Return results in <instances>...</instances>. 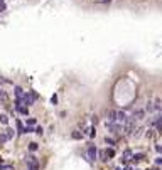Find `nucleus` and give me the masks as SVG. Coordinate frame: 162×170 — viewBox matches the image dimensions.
<instances>
[{
    "label": "nucleus",
    "mask_w": 162,
    "mask_h": 170,
    "mask_svg": "<svg viewBox=\"0 0 162 170\" xmlns=\"http://www.w3.org/2000/svg\"><path fill=\"white\" fill-rule=\"evenodd\" d=\"M95 158H96V148L91 145V147L88 148V160H89V162H93Z\"/></svg>",
    "instance_id": "obj_1"
},
{
    "label": "nucleus",
    "mask_w": 162,
    "mask_h": 170,
    "mask_svg": "<svg viewBox=\"0 0 162 170\" xmlns=\"http://www.w3.org/2000/svg\"><path fill=\"white\" fill-rule=\"evenodd\" d=\"M128 118H127V115H125V111H117V121H120V123H125Z\"/></svg>",
    "instance_id": "obj_2"
},
{
    "label": "nucleus",
    "mask_w": 162,
    "mask_h": 170,
    "mask_svg": "<svg viewBox=\"0 0 162 170\" xmlns=\"http://www.w3.org/2000/svg\"><path fill=\"white\" fill-rule=\"evenodd\" d=\"M14 93H15L17 99H22V96L26 95V93H24V89L20 88V86H15V88H14Z\"/></svg>",
    "instance_id": "obj_3"
},
{
    "label": "nucleus",
    "mask_w": 162,
    "mask_h": 170,
    "mask_svg": "<svg viewBox=\"0 0 162 170\" xmlns=\"http://www.w3.org/2000/svg\"><path fill=\"white\" fill-rule=\"evenodd\" d=\"M143 115H145V111H143V110H137L134 113V120H142Z\"/></svg>",
    "instance_id": "obj_4"
},
{
    "label": "nucleus",
    "mask_w": 162,
    "mask_h": 170,
    "mask_svg": "<svg viewBox=\"0 0 162 170\" xmlns=\"http://www.w3.org/2000/svg\"><path fill=\"white\" fill-rule=\"evenodd\" d=\"M0 123H2V125H7V123H9V116H7L5 113H0Z\"/></svg>",
    "instance_id": "obj_5"
},
{
    "label": "nucleus",
    "mask_w": 162,
    "mask_h": 170,
    "mask_svg": "<svg viewBox=\"0 0 162 170\" xmlns=\"http://www.w3.org/2000/svg\"><path fill=\"white\" fill-rule=\"evenodd\" d=\"M108 120H110V121H117V111H108Z\"/></svg>",
    "instance_id": "obj_6"
},
{
    "label": "nucleus",
    "mask_w": 162,
    "mask_h": 170,
    "mask_svg": "<svg viewBox=\"0 0 162 170\" xmlns=\"http://www.w3.org/2000/svg\"><path fill=\"white\" fill-rule=\"evenodd\" d=\"M71 136H73L74 140H81V138H83V133H80V132H73V135H71Z\"/></svg>",
    "instance_id": "obj_7"
},
{
    "label": "nucleus",
    "mask_w": 162,
    "mask_h": 170,
    "mask_svg": "<svg viewBox=\"0 0 162 170\" xmlns=\"http://www.w3.org/2000/svg\"><path fill=\"white\" fill-rule=\"evenodd\" d=\"M154 110H157V111L162 110V101L160 99H156V106H154Z\"/></svg>",
    "instance_id": "obj_8"
},
{
    "label": "nucleus",
    "mask_w": 162,
    "mask_h": 170,
    "mask_svg": "<svg viewBox=\"0 0 162 170\" xmlns=\"http://www.w3.org/2000/svg\"><path fill=\"white\" fill-rule=\"evenodd\" d=\"M5 135H7V138L10 140V138L14 136V130H12V128H7V130H5Z\"/></svg>",
    "instance_id": "obj_9"
},
{
    "label": "nucleus",
    "mask_w": 162,
    "mask_h": 170,
    "mask_svg": "<svg viewBox=\"0 0 162 170\" xmlns=\"http://www.w3.org/2000/svg\"><path fill=\"white\" fill-rule=\"evenodd\" d=\"M29 150H31V152H35V150H37V143H34V142L29 143Z\"/></svg>",
    "instance_id": "obj_10"
},
{
    "label": "nucleus",
    "mask_w": 162,
    "mask_h": 170,
    "mask_svg": "<svg viewBox=\"0 0 162 170\" xmlns=\"http://www.w3.org/2000/svg\"><path fill=\"white\" fill-rule=\"evenodd\" d=\"M27 125L29 126H34L35 125V118H27Z\"/></svg>",
    "instance_id": "obj_11"
},
{
    "label": "nucleus",
    "mask_w": 162,
    "mask_h": 170,
    "mask_svg": "<svg viewBox=\"0 0 162 170\" xmlns=\"http://www.w3.org/2000/svg\"><path fill=\"white\" fill-rule=\"evenodd\" d=\"M7 9V5H5V2L3 0H0V12H3V10Z\"/></svg>",
    "instance_id": "obj_12"
},
{
    "label": "nucleus",
    "mask_w": 162,
    "mask_h": 170,
    "mask_svg": "<svg viewBox=\"0 0 162 170\" xmlns=\"http://www.w3.org/2000/svg\"><path fill=\"white\" fill-rule=\"evenodd\" d=\"M17 128H19L20 133H24V126H22V123H20V121H17Z\"/></svg>",
    "instance_id": "obj_13"
},
{
    "label": "nucleus",
    "mask_w": 162,
    "mask_h": 170,
    "mask_svg": "<svg viewBox=\"0 0 162 170\" xmlns=\"http://www.w3.org/2000/svg\"><path fill=\"white\" fill-rule=\"evenodd\" d=\"M7 140H9V138H7V135H5V133H2V135H0V142H7Z\"/></svg>",
    "instance_id": "obj_14"
},
{
    "label": "nucleus",
    "mask_w": 162,
    "mask_h": 170,
    "mask_svg": "<svg viewBox=\"0 0 162 170\" xmlns=\"http://www.w3.org/2000/svg\"><path fill=\"white\" fill-rule=\"evenodd\" d=\"M113 155H115V152L111 150V148H110V150H106V157H113Z\"/></svg>",
    "instance_id": "obj_15"
},
{
    "label": "nucleus",
    "mask_w": 162,
    "mask_h": 170,
    "mask_svg": "<svg viewBox=\"0 0 162 170\" xmlns=\"http://www.w3.org/2000/svg\"><path fill=\"white\" fill-rule=\"evenodd\" d=\"M0 170H12V167H10V165H2Z\"/></svg>",
    "instance_id": "obj_16"
},
{
    "label": "nucleus",
    "mask_w": 162,
    "mask_h": 170,
    "mask_svg": "<svg viewBox=\"0 0 162 170\" xmlns=\"http://www.w3.org/2000/svg\"><path fill=\"white\" fill-rule=\"evenodd\" d=\"M35 133H37V135H42V133H44V130L39 126V128H35Z\"/></svg>",
    "instance_id": "obj_17"
},
{
    "label": "nucleus",
    "mask_w": 162,
    "mask_h": 170,
    "mask_svg": "<svg viewBox=\"0 0 162 170\" xmlns=\"http://www.w3.org/2000/svg\"><path fill=\"white\" fill-rule=\"evenodd\" d=\"M100 2H102V3H110L111 0H100Z\"/></svg>",
    "instance_id": "obj_18"
}]
</instances>
